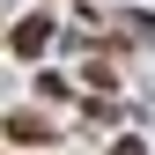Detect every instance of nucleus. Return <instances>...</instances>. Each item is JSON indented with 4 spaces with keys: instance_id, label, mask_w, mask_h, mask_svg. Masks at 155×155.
I'll return each mask as SVG.
<instances>
[{
    "instance_id": "obj_1",
    "label": "nucleus",
    "mask_w": 155,
    "mask_h": 155,
    "mask_svg": "<svg viewBox=\"0 0 155 155\" xmlns=\"http://www.w3.org/2000/svg\"><path fill=\"white\" fill-rule=\"evenodd\" d=\"M8 133H15V140H52V126L37 118V111H15V118H8Z\"/></svg>"
},
{
    "instance_id": "obj_2",
    "label": "nucleus",
    "mask_w": 155,
    "mask_h": 155,
    "mask_svg": "<svg viewBox=\"0 0 155 155\" xmlns=\"http://www.w3.org/2000/svg\"><path fill=\"white\" fill-rule=\"evenodd\" d=\"M45 37H52V22H45V15H30V22L15 30V52H45Z\"/></svg>"
}]
</instances>
